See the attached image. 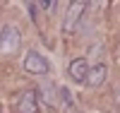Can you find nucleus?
Instances as JSON below:
<instances>
[{"mask_svg":"<svg viewBox=\"0 0 120 113\" xmlns=\"http://www.w3.org/2000/svg\"><path fill=\"white\" fill-rule=\"evenodd\" d=\"M84 10H86V3H82V0H77V3H70L67 15H65V22H63V29H65V31H75V27H77L79 19H82Z\"/></svg>","mask_w":120,"mask_h":113,"instance_id":"nucleus-3","label":"nucleus"},{"mask_svg":"<svg viewBox=\"0 0 120 113\" xmlns=\"http://www.w3.org/2000/svg\"><path fill=\"white\" fill-rule=\"evenodd\" d=\"M19 46H22V34H19V29H15L12 24H7L3 31H0V53H15V51H19Z\"/></svg>","mask_w":120,"mask_h":113,"instance_id":"nucleus-1","label":"nucleus"},{"mask_svg":"<svg viewBox=\"0 0 120 113\" xmlns=\"http://www.w3.org/2000/svg\"><path fill=\"white\" fill-rule=\"evenodd\" d=\"M38 99H43L48 106H53L55 104V87L53 84H43L41 91H38Z\"/></svg>","mask_w":120,"mask_h":113,"instance_id":"nucleus-7","label":"nucleus"},{"mask_svg":"<svg viewBox=\"0 0 120 113\" xmlns=\"http://www.w3.org/2000/svg\"><path fill=\"white\" fill-rule=\"evenodd\" d=\"M38 91L36 89H26L22 91V96H19V104H17V111L19 113H36L38 108Z\"/></svg>","mask_w":120,"mask_h":113,"instance_id":"nucleus-4","label":"nucleus"},{"mask_svg":"<svg viewBox=\"0 0 120 113\" xmlns=\"http://www.w3.org/2000/svg\"><path fill=\"white\" fill-rule=\"evenodd\" d=\"M70 77H72L77 84H82V82H86V75H89V60L86 58H75L72 63H70Z\"/></svg>","mask_w":120,"mask_h":113,"instance_id":"nucleus-5","label":"nucleus"},{"mask_svg":"<svg viewBox=\"0 0 120 113\" xmlns=\"http://www.w3.org/2000/svg\"><path fill=\"white\" fill-rule=\"evenodd\" d=\"M106 75H108V67L103 63H96L94 67H89V75H86L89 87H101L103 82H106Z\"/></svg>","mask_w":120,"mask_h":113,"instance_id":"nucleus-6","label":"nucleus"},{"mask_svg":"<svg viewBox=\"0 0 120 113\" xmlns=\"http://www.w3.org/2000/svg\"><path fill=\"white\" fill-rule=\"evenodd\" d=\"M24 70L29 75H48V70H51V65H48V60L41 55V53H36V51H29L26 58H24Z\"/></svg>","mask_w":120,"mask_h":113,"instance_id":"nucleus-2","label":"nucleus"}]
</instances>
